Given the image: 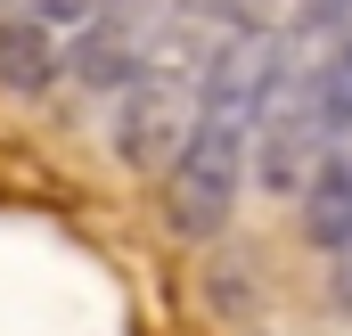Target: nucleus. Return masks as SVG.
Instances as JSON below:
<instances>
[{"label":"nucleus","instance_id":"f257e3e1","mask_svg":"<svg viewBox=\"0 0 352 336\" xmlns=\"http://www.w3.org/2000/svg\"><path fill=\"white\" fill-rule=\"evenodd\" d=\"M246 197V123H213L197 115V132L180 140V156L164 165V230L188 246H213L230 230Z\"/></svg>","mask_w":352,"mask_h":336},{"label":"nucleus","instance_id":"f03ea898","mask_svg":"<svg viewBox=\"0 0 352 336\" xmlns=\"http://www.w3.org/2000/svg\"><path fill=\"white\" fill-rule=\"evenodd\" d=\"M188 83H197V115H213V123H254L270 98L287 90V33H278V25H254V17L230 25Z\"/></svg>","mask_w":352,"mask_h":336},{"label":"nucleus","instance_id":"7ed1b4c3","mask_svg":"<svg viewBox=\"0 0 352 336\" xmlns=\"http://www.w3.org/2000/svg\"><path fill=\"white\" fill-rule=\"evenodd\" d=\"M197 132V83L188 74H140L131 90H115V123H107V140H115V156L123 172H148V180H164V165L180 156V140Z\"/></svg>","mask_w":352,"mask_h":336},{"label":"nucleus","instance_id":"20e7f679","mask_svg":"<svg viewBox=\"0 0 352 336\" xmlns=\"http://www.w3.org/2000/svg\"><path fill=\"white\" fill-rule=\"evenodd\" d=\"M328 156V123L311 115V98L303 90H278L263 115L246 123V172L263 180L270 197H295L303 189V172Z\"/></svg>","mask_w":352,"mask_h":336},{"label":"nucleus","instance_id":"39448f33","mask_svg":"<svg viewBox=\"0 0 352 336\" xmlns=\"http://www.w3.org/2000/svg\"><path fill=\"white\" fill-rule=\"evenodd\" d=\"M66 74L90 90H131L140 74H156V50H148V25H131V17H90L82 33H74V50H66Z\"/></svg>","mask_w":352,"mask_h":336},{"label":"nucleus","instance_id":"423d86ee","mask_svg":"<svg viewBox=\"0 0 352 336\" xmlns=\"http://www.w3.org/2000/svg\"><path fill=\"white\" fill-rule=\"evenodd\" d=\"M295 230H303V246H320V254H352V156L344 148H328L320 165L303 172Z\"/></svg>","mask_w":352,"mask_h":336},{"label":"nucleus","instance_id":"0eeeda50","mask_svg":"<svg viewBox=\"0 0 352 336\" xmlns=\"http://www.w3.org/2000/svg\"><path fill=\"white\" fill-rule=\"evenodd\" d=\"M66 83V41L41 17H0V90L8 98H50Z\"/></svg>","mask_w":352,"mask_h":336},{"label":"nucleus","instance_id":"6e6552de","mask_svg":"<svg viewBox=\"0 0 352 336\" xmlns=\"http://www.w3.org/2000/svg\"><path fill=\"white\" fill-rule=\"evenodd\" d=\"M115 0H25V17H41L50 33H82L90 17H107Z\"/></svg>","mask_w":352,"mask_h":336},{"label":"nucleus","instance_id":"1a4fd4ad","mask_svg":"<svg viewBox=\"0 0 352 336\" xmlns=\"http://www.w3.org/2000/svg\"><path fill=\"white\" fill-rule=\"evenodd\" d=\"M303 33H352V0H295Z\"/></svg>","mask_w":352,"mask_h":336},{"label":"nucleus","instance_id":"9d476101","mask_svg":"<svg viewBox=\"0 0 352 336\" xmlns=\"http://www.w3.org/2000/svg\"><path fill=\"white\" fill-rule=\"evenodd\" d=\"M180 8H205V17H238L246 0H180ZM238 25H246V17H238Z\"/></svg>","mask_w":352,"mask_h":336},{"label":"nucleus","instance_id":"9b49d317","mask_svg":"<svg viewBox=\"0 0 352 336\" xmlns=\"http://www.w3.org/2000/svg\"><path fill=\"white\" fill-rule=\"evenodd\" d=\"M0 8H8V0H0Z\"/></svg>","mask_w":352,"mask_h":336}]
</instances>
